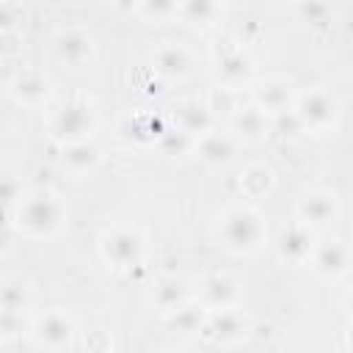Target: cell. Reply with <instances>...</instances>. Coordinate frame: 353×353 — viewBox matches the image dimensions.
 <instances>
[{
	"mask_svg": "<svg viewBox=\"0 0 353 353\" xmlns=\"http://www.w3.org/2000/svg\"><path fill=\"white\" fill-rule=\"evenodd\" d=\"M99 163H102V149L91 138L88 141H80V143L61 146V165L74 179H83V176L94 174Z\"/></svg>",
	"mask_w": 353,
	"mask_h": 353,
	"instance_id": "21",
	"label": "cell"
},
{
	"mask_svg": "<svg viewBox=\"0 0 353 353\" xmlns=\"http://www.w3.org/2000/svg\"><path fill=\"white\" fill-rule=\"evenodd\" d=\"M347 345H350V347H353V325H350V328H347Z\"/></svg>",
	"mask_w": 353,
	"mask_h": 353,
	"instance_id": "35",
	"label": "cell"
},
{
	"mask_svg": "<svg viewBox=\"0 0 353 353\" xmlns=\"http://www.w3.org/2000/svg\"><path fill=\"white\" fill-rule=\"evenodd\" d=\"M0 312H19L28 314L33 309V287L22 279H6L0 292Z\"/></svg>",
	"mask_w": 353,
	"mask_h": 353,
	"instance_id": "26",
	"label": "cell"
},
{
	"mask_svg": "<svg viewBox=\"0 0 353 353\" xmlns=\"http://www.w3.org/2000/svg\"><path fill=\"white\" fill-rule=\"evenodd\" d=\"M223 0H179L176 19H182L190 28H207L221 17Z\"/></svg>",
	"mask_w": 353,
	"mask_h": 353,
	"instance_id": "25",
	"label": "cell"
},
{
	"mask_svg": "<svg viewBox=\"0 0 353 353\" xmlns=\"http://www.w3.org/2000/svg\"><path fill=\"white\" fill-rule=\"evenodd\" d=\"M212 72H215V80L221 83V88L237 91V88H243V85L251 80V74H254V61H251V55L243 52V50H226L223 55L215 58Z\"/></svg>",
	"mask_w": 353,
	"mask_h": 353,
	"instance_id": "17",
	"label": "cell"
},
{
	"mask_svg": "<svg viewBox=\"0 0 353 353\" xmlns=\"http://www.w3.org/2000/svg\"><path fill=\"white\" fill-rule=\"evenodd\" d=\"M295 14L312 30H325L334 22V8L328 0H295Z\"/></svg>",
	"mask_w": 353,
	"mask_h": 353,
	"instance_id": "28",
	"label": "cell"
},
{
	"mask_svg": "<svg viewBox=\"0 0 353 353\" xmlns=\"http://www.w3.org/2000/svg\"><path fill=\"white\" fill-rule=\"evenodd\" d=\"M207 314H210V309H207L199 298H193V301H188L185 306H179V309H174L171 314H165L163 323H165V328H168L171 334H179V336H199V334H201V325H204V320H207Z\"/></svg>",
	"mask_w": 353,
	"mask_h": 353,
	"instance_id": "22",
	"label": "cell"
},
{
	"mask_svg": "<svg viewBox=\"0 0 353 353\" xmlns=\"http://www.w3.org/2000/svg\"><path fill=\"white\" fill-rule=\"evenodd\" d=\"M30 342L36 347H44V350H63V347H72L74 345V336H77V323L72 314L61 312V309H50L44 314H39L33 323H30V331H28Z\"/></svg>",
	"mask_w": 353,
	"mask_h": 353,
	"instance_id": "7",
	"label": "cell"
},
{
	"mask_svg": "<svg viewBox=\"0 0 353 353\" xmlns=\"http://www.w3.org/2000/svg\"><path fill=\"white\" fill-rule=\"evenodd\" d=\"M174 121H176V127H182L185 132H190V135L199 141L201 135H207L210 130H215V110H212L210 102L185 99V102L176 105Z\"/></svg>",
	"mask_w": 353,
	"mask_h": 353,
	"instance_id": "20",
	"label": "cell"
},
{
	"mask_svg": "<svg viewBox=\"0 0 353 353\" xmlns=\"http://www.w3.org/2000/svg\"><path fill=\"white\" fill-rule=\"evenodd\" d=\"M295 97H298V91H295L292 80H287V77H265V80H259L254 85L251 102H256L268 116H273V113H281V110L292 108Z\"/></svg>",
	"mask_w": 353,
	"mask_h": 353,
	"instance_id": "16",
	"label": "cell"
},
{
	"mask_svg": "<svg viewBox=\"0 0 353 353\" xmlns=\"http://www.w3.org/2000/svg\"><path fill=\"white\" fill-rule=\"evenodd\" d=\"M229 124H232V132L237 141L243 143H259L270 135V116L256 105H237L229 116Z\"/></svg>",
	"mask_w": 353,
	"mask_h": 353,
	"instance_id": "14",
	"label": "cell"
},
{
	"mask_svg": "<svg viewBox=\"0 0 353 353\" xmlns=\"http://www.w3.org/2000/svg\"><path fill=\"white\" fill-rule=\"evenodd\" d=\"M345 312H347V317L353 320V292H350V295L345 298Z\"/></svg>",
	"mask_w": 353,
	"mask_h": 353,
	"instance_id": "33",
	"label": "cell"
},
{
	"mask_svg": "<svg viewBox=\"0 0 353 353\" xmlns=\"http://www.w3.org/2000/svg\"><path fill=\"white\" fill-rule=\"evenodd\" d=\"M196 298L210 309H232L243 303V281L232 273H210L199 281L196 287Z\"/></svg>",
	"mask_w": 353,
	"mask_h": 353,
	"instance_id": "11",
	"label": "cell"
},
{
	"mask_svg": "<svg viewBox=\"0 0 353 353\" xmlns=\"http://www.w3.org/2000/svg\"><path fill=\"white\" fill-rule=\"evenodd\" d=\"M193 298H196V287H193L188 279L174 276V273L154 279L152 287H149V303H152V309H154L160 317L171 314L174 309L185 306V303L193 301Z\"/></svg>",
	"mask_w": 353,
	"mask_h": 353,
	"instance_id": "12",
	"label": "cell"
},
{
	"mask_svg": "<svg viewBox=\"0 0 353 353\" xmlns=\"http://www.w3.org/2000/svg\"><path fill=\"white\" fill-rule=\"evenodd\" d=\"M97 124H99L97 110L85 99H69V102H61L47 116V135L55 146H69V143L88 141Z\"/></svg>",
	"mask_w": 353,
	"mask_h": 353,
	"instance_id": "3",
	"label": "cell"
},
{
	"mask_svg": "<svg viewBox=\"0 0 353 353\" xmlns=\"http://www.w3.org/2000/svg\"><path fill=\"white\" fill-rule=\"evenodd\" d=\"M152 66H154L157 77H163V80H185L193 72V58L182 44L163 41L152 52Z\"/></svg>",
	"mask_w": 353,
	"mask_h": 353,
	"instance_id": "19",
	"label": "cell"
},
{
	"mask_svg": "<svg viewBox=\"0 0 353 353\" xmlns=\"http://www.w3.org/2000/svg\"><path fill=\"white\" fill-rule=\"evenodd\" d=\"M295 218L309 229H325L339 218V199L334 190L312 188L295 204Z\"/></svg>",
	"mask_w": 353,
	"mask_h": 353,
	"instance_id": "9",
	"label": "cell"
},
{
	"mask_svg": "<svg viewBox=\"0 0 353 353\" xmlns=\"http://www.w3.org/2000/svg\"><path fill=\"white\" fill-rule=\"evenodd\" d=\"M317 248V240H314V229H309L306 223H301L295 218V223L284 226L276 237V254L284 265L290 268H301V265H309L312 262V254Z\"/></svg>",
	"mask_w": 353,
	"mask_h": 353,
	"instance_id": "10",
	"label": "cell"
},
{
	"mask_svg": "<svg viewBox=\"0 0 353 353\" xmlns=\"http://www.w3.org/2000/svg\"><path fill=\"white\" fill-rule=\"evenodd\" d=\"M52 52H55V58L63 66H69V69H85L97 58V39H94L91 30L72 25V28H63V30L55 33Z\"/></svg>",
	"mask_w": 353,
	"mask_h": 353,
	"instance_id": "8",
	"label": "cell"
},
{
	"mask_svg": "<svg viewBox=\"0 0 353 353\" xmlns=\"http://www.w3.org/2000/svg\"><path fill=\"white\" fill-rule=\"evenodd\" d=\"M292 108L301 116L306 132H312V135H328L342 121V105H339L336 94H331L328 88H320V85L298 91Z\"/></svg>",
	"mask_w": 353,
	"mask_h": 353,
	"instance_id": "5",
	"label": "cell"
},
{
	"mask_svg": "<svg viewBox=\"0 0 353 353\" xmlns=\"http://www.w3.org/2000/svg\"><path fill=\"white\" fill-rule=\"evenodd\" d=\"M8 218H11L8 226L22 237L52 240L66 226L69 207H66V201L58 190L36 188V190H25L22 201L14 207V212Z\"/></svg>",
	"mask_w": 353,
	"mask_h": 353,
	"instance_id": "1",
	"label": "cell"
},
{
	"mask_svg": "<svg viewBox=\"0 0 353 353\" xmlns=\"http://www.w3.org/2000/svg\"><path fill=\"white\" fill-rule=\"evenodd\" d=\"M6 91L17 105H25V108H41L52 99L50 77L41 72H33V69H22L17 77H11Z\"/></svg>",
	"mask_w": 353,
	"mask_h": 353,
	"instance_id": "13",
	"label": "cell"
},
{
	"mask_svg": "<svg viewBox=\"0 0 353 353\" xmlns=\"http://www.w3.org/2000/svg\"><path fill=\"white\" fill-rule=\"evenodd\" d=\"M270 135L279 141H298L306 135V127H303L301 116L295 113V108H287V110L270 116Z\"/></svg>",
	"mask_w": 353,
	"mask_h": 353,
	"instance_id": "29",
	"label": "cell"
},
{
	"mask_svg": "<svg viewBox=\"0 0 353 353\" xmlns=\"http://www.w3.org/2000/svg\"><path fill=\"white\" fill-rule=\"evenodd\" d=\"M165 124L160 121V116H152V113H130L124 116L119 132L121 138L138 143V146H149V143H157V138L163 135Z\"/></svg>",
	"mask_w": 353,
	"mask_h": 353,
	"instance_id": "23",
	"label": "cell"
},
{
	"mask_svg": "<svg viewBox=\"0 0 353 353\" xmlns=\"http://www.w3.org/2000/svg\"><path fill=\"white\" fill-rule=\"evenodd\" d=\"M218 245L234 256H251L268 243V223L251 204H232L218 215L215 223Z\"/></svg>",
	"mask_w": 353,
	"mask_h": 353,
	"instance_id": "2",
	"label": "cell"
},
{
	"mask_svg": "<svg viewBox=\"0 0 353 353\" xmlns=\"http://www.w3.org/2000/svg\"><path fill=\"white\" fill-rule=\"evenodd\" d=\"M226 6H243V3H248V0H223Z\"/></svg>",
	"mask_w": 353,
	"mask_h": 353,
	"instance_id": "34",
	"label": "cell"
},
{
	"mask_svg": "<svg viewBox=\"0 0 353 353\" xmlns=\"http://www.w3.org/2000/svg\"><path fill=\"white\" fill-rule=\"evenodd\" d=\"M143 254H146V234L138 226L113 223L99 234V256L116 270L138 268L143 262Z\"/></svg>",
	"mask_w": 353,
	"mask_h": 353,
	"instance_id": "4",
	"label": "cell"
},
{
	"mask_svg": "<svg viewBox=\"0 0 353 353\" xmlns=\"http://www.w3.org/2000/svg\"><path fill=\"white\" fill-rule=\"evenodd\" d=\"M276 188V174L268 163H251L240 171V193L245 199H265Z\"/></svg>",
	"mask_w": 353,
	"mask_h": 353,
	"instance_id": "24",
	"label": "cell"
},
{
	"mask_svg": "<svg viewBox=\"0 0 353 353\" xmlns=\"http://www.w3.org/2000/svg\"><path fill=\"white\" fill-rule=\"evenodd\" d=\"M22 196H25L22 182H19L17 176H6V179H3V207H6V215L14 212V207L22 201Z\"/></svg>",
	"mask_w": 353,
	"mask_h": 353,
	"instance_id": "31",
	"label": "cell"
},
{
	"mask_svg": "<svg viewBox=\"0 0 353 353\" xmlns=\"http://www.w3.org/2000/svg\"><path fill=\"white\" fill-rule=\"evenodd\" d=\"M193 154L210 168H229L237 160V138L221 130H210L207 135L196 141Z\"/></svg>",
	"mask_w": 353,
	"mask_h": 353,
	"instance_id": "15",
	"label": "cell"
},
{
	"mask_svg": "<svg viewBox=\"0 0 353 353\" xmlns=\"http://www.w3.org/2000/svg\"><path fill=\"white\" fill-rule=\"evenodd\" d=\"M157 149H160V154H165V157H188V154H193L196 152V138L190 135V132H185L182 127H165L163 130V135L157 138V143H154Z\"/></svg>",
	"mask_w": 353,
	"mask_h": 353,
	"instance_id": "27",
	"label": "cell"
},
{
	"mask_svg": "<svg viewBox=\"0 0 353 353\" xmlns=\"http://www.w3.org/2000/svg\"><path fill=\"white\" fill-rule=\"evenodd\" d=\"M254 331L248 314H243L240 306H232V309H218V312H210L204 325H201V339L210 342V345H218V347H229V345H240L243 339H248Z\"/></svg>",
	"mask_w": 353,
	"mask_h": 353,
	"instance_id": "6",
	"label": "cell"
},
{
	"mask_svg": "<svg viewBox=\"0 0 353 353\" xmlns=\"http://www.w3.org/2000/svg\"><path fill=\"white\" fill-rule=\"evenodd\" d=\"M292 3H295V0H292Z\"/></svg>",
	"mask_w": 353,
	"mask_h": 353,
	"instance_id": "36",
	"label": "cell"
},
{
	"mask_svg": "<svg viewBox=\"0 0 353 353\" xmlns=\"http://www.w3.org/2000/svg\"><path fill=\"white\" fill-rule=\"evenodd\" d=\"M119 14H124V17H130V14H138L141 11V3L143 0H108Z\"/></svg>",
	"mask_w": 353,
	"mask_h": 353,
	"instance_id": "32",
	"label": "cell"
},
{
	"mask_svg": "<svg viewBox=\"0 0 353 353\" xmlns=\"http://www.w3.org/2000/svg\"><path fill=\"white\" fill-rule=\"evenodd\" d=\"M312 270L323 279H339L350 270V248L342 240H323L312 254Z\"/></svg>",
	"mask_w": 353,
	"mask_h": 353,
	"instance_id": "18",
	"label": "cell"
},
{
	"mask_svg": "<svg viewBox=\"0 0 353 353\" xmlns=\"http://www.w3.org/2000/svg\"><path fill=\"white\" fill-rule=\"evenodd\" d=\"M176 11H179V0H143L138 17L146 19V22L160 25V22L176 19Z\"/></svg>",
	"mask_w": 353,
	"mask_h": 353,
	"instance_id": "30",
	"label": "cell"
}]
</instances>
